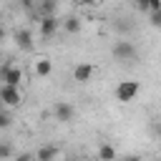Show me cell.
Listing matches in <instances>:
<instances>
[{"label":"cell","instance_id":"cell-1","mask_svg":"<svg viewBox=\"0 0 161 161\" xmlns=\"http://www.w3.org/2000/svg\"><path fill=\"white\" fill-rule=\"evenodd\" d=\"M111 55H113L118 63H133L136 55H138V50H136V45H133L128 38H118V40L113 43V48H111Z\"/></svg>","mask_w":161,"mask_h":161},{"label":"cell","instance_id":"cell-2","mask_svg":"<svg viewBox=\"0 0 161 161\" xmlns=\"http://www.w3.org/2000/svg\"><path fill=\"white\" fill-rule=\"evenodd\" d=\"M141 93V83L138 80H121L118 86H116V98L121 101V103H131L136 96Z\"/></svg>","mask_w":161,"mask_h":161},{"label":"cell","instance_id":"cell-3","mask_svg":"<svg viewBox=\"0 0 161 161\" xmlns=\"http://www.w3.org/2000/svg\"><path fill=\"white\" fill-rule=\"evenodd\" d=\"M0 101L5 108H18L23 103V91L15 88V86H3L0 88Z\"/></svg>","mask_w":161,"mask_h":161},{"label":"cell","instance_id":"cell-4","mask_svg":"<svg viewBox=\"0 0 161 161\" xmlns=\"http://www.w3.org/2000/svg\"><path fill=\"white\" fill-rule=\"evenodd\" d=\"M0 75H3V86H15V88H20V83H23V68H20V65L5 63Z\"/></svg>","mask_w":161,"mask_h":161},{"label":"cell","instance_id":"cell-5","mask_svg":"<svg viewBox=\"0 0 161 161\" xmlns=\"http://www.w3.org/2000/svg\"><path fill=\"white\" fill-rule=\"evenodd\" d=\"M60 25H63L60 18H55V15H43V18H40V35H43V38H53Z\"/></svg>","mask_w":161,"mask_h":161},{"label":"cell","instance_id":"cell-6","mask_svg":"<svg viewBox=\"0 0 161 161\" xmlns=\"http://www.w3.org/2000/svg\"><path fill=\"white\" fill-rule=\"evenodd\" d=\"M53 116H55L60 123H70L73 116H75V108H73L70 103H65V101H58L55 108H53Z\"/></svg>","mask_w":161,"mask_h":161},{"label":"cell","instance_id":"cell-7","mask_svg":"<svg viewBox=\"0 0 161 161\" xmlns=\"http://www.w3.org/2000/svg\"><path fill=\"white\" fill-rule=\"evenodd\" d=\"M91 78H93V65H91V63H78V65L73 68V80L88 83Z\"/></svg>","mask_w":161,"mask_h":161},{"label":"cell","instance_id":"cell-8","mask_svg":"<svg viewBox=\"0 0 161 161\" xmlns=\"http://www.w3.org/2000/svg\"><path fill=\"white\" fill-rule=\"evenodd\" d=\"M15 45H18L20 50H30V48H33V33H30L28 28H20V30L15 33Z\"/></svg>","mask_w":161,"mask_h":161},{"label":"cell","instance_id":"cell-9","mask_svg":"<svg viewBox=\"0 0 161 161\" xmlns=\"http://www.w3.org/2000/svg\"><path fill=\"white\" fill-rule=\"evenodd\" d=\"M50 73H53L50 58H38V60H35V75H38V78H48Z\"/></svg>","mask_w":161,"mask_h":161},{"label":"cell","instance_id":"cell-10","mask_svg":"<svg viewBox=\"0 0 161 161\" xmlns=\"http://www.w3.org/2000/svg\"><path fill=\"white\" fill-rule=\"evenodd\" d=\"M58 158V148L55 146H40L35 151V161H55Z\"/></svg>","mask_w":161,"mask_h":161},{"label":"cell","instance_id":"cell-11","mask_svg":"<svg viewBox=\"0 0 161 161\" xmlns=\"http://www.w3.org/2000/svg\"><path fill=\"white\" fill-rule=\"evenodd\" d=\"M80 28H83V20H80V18H75V15H68V18L63 20V30H65V33H70V35L80 33Z\"/></svg>","mask_w":161,"mask_h":161},{"label":"cell","instance_id":"cell-12","mask_svg":"<svg viewBox=\"0 0 161 161\" xmlns=\"http://www.w3.org/2000/svg\"><path fill=\"white\" fill-rule=\"evenodd\" d=\"M98 161H116V148L111 143H101L98 146Z\"/></svg>","mask_w":161,"mask_h":161},{"label":"cell","instance_id":"cell-13","mask_svg":"<svg viewBox=\"0 0 161 161\" xmlns=\"http://www.w3.org/2000/svg\"><path fill=\"white\" fill-rule=\"evenodd\" d=\"M10 123H13V116L8 113V108L0 113V128H10Z\"/></svg>","mask_w":161,"mask_h":161},{"label":"cell","instance_id":"cell-14","mask_svg":"<svg viewBox=\"0 0 161 161\" xmlns=\"http://www.w3.org/2000/svg\"><path fill=\"white\" fill-rule=\"evenodd\" d=\"M148 23H151L153 28H161V10H156V13H148Z\"/></svg>","mask_w":161,"mask_h":161},{"label":"cell","instance_id":"cell-15","mask_svg":"<svg viewBox=\"0 0 161 161\" xmlns=\"http://www.w3.org/2000/svg\"><path fill=\"white\" fill-rule=\"evenodd\" d=\"M136 8H138L141 13H151V5H148V0H136Z\"/></svg>","mask_w":161,"mask_h":161},{"label":"cell","instance_id":"cell-16","mask_svg":"<svg viewBox=\"0 0 161 161\" xmlns=\"http://www.w3.org/2000/svg\"><path fill=\"white\" fill-rule=\"evenodd\" d=\"M15 161H35V156H33V153H18Z\"/></svg>","mask_w":161,"mask_h":161},{"label":"cell","instance_id":"cell-17","mask_svg":"<svg viewBox=\"0 0 161 161\" xmlns=\"http://www.w3.org/2000/svg\"><path fill=\"white\" fill-rule=\"evenodd\" d=\"M0 156H3V158H8V156H10V146H8V143H3V146H0Z\"/></svg>","mask_w":161,"mask_h":161},{"label":"cell","instance_id":"cell-18","mask_svg":"<svg viewBox=\"0 0 161 161\" xmlns=\"http://www.w3.org/2000/svg\"><path fill=\"white\" fill-rule=\"evenodd\" d=\"M148 5H151V13L161 10V0H148Z\"/></svg>","mask_w":161,"mask_h":161},{"label":"cell","instance_id":"cell-19","mask_svg":"<svg viewBox=\"0 0 161 161\" xmlns=\"http://www.w3.org/2000/svg\"><path fill=\"white\" fill-rule=\"evenodd\" d=\"M75 3H78V5H83V8H91V5H96L98 0H75Z\"/></svg>","mask_w":161,"mask_h":161},{"label":"cell","instance_id":"cell-20","mask_svg":"<svg viewBox=\"0 0 161 161\" xmlns=\"http://www.w3.org/2000/svg\"><path fill=\"white\" fill-rule=\"evenodd\" d=\"M153 133L161 138V121H156V123H153Z\"/></svg>","mask_w":161,"mask_h":161},{"label":"cell","instance_id":"cell-21","mask_svg":"<svg viewBox=\"0 0 161 161\" xmlns=\"http://www.w3.org/2000/svg\"><path fill=\"white\" fill-rule=\"evenodd\" d=\"M123 161H143V158H141V156H126Z\"/></svg>","mask_w":161,"mask_h":161},{"label":"cell","instance_id":"cell-22","mask_svg":"<svg viewBox=\"0 0 161 161\" xmlns=\"http://www.w3.org/2000/svg\"><path fill=\"white\" fill-rule=\"evenodd\" d=\"M80 161H93V158H80Z\"/></svg>","mask_w":161,"mask_h":161},{"label":"cell","instance_id":"cell-23","mask_svg":"<svg viewBox=\"0 0 161 161\" xmlns=\"http://www.w3.org/2000/svg\"><path fill=\"white\" fill-rule=\"evenodd\" d=\"M40 3H43V0H40Z\"/></svg>","mask_w":161,"mask_h":161}]
</instances>
